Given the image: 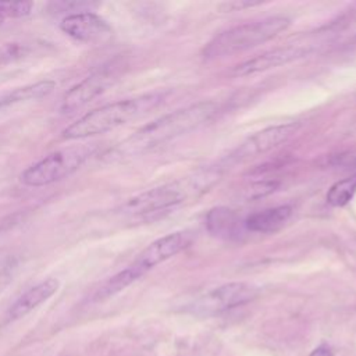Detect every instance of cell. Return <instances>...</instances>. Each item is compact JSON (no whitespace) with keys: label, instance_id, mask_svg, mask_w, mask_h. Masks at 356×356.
I'll return each instance as SVG.
<instances>
[{"label":"cell","instance_id":"cell-24","mask_svg":"<svg viewBox=\"0 0 356 356\" xmlns=\"http://www.w3.org/2000/svg\"><path fill=\"white\" fill-rule=\"evenodd\" d=\"M3 21H4V18H3V17H1V15H0V25H1V24H3Z\"/></svg>","mask_w":356,"mask_h":356},{"label":"cell","instance_id":"cell-13","mask_svg":"<svg viewBox=\"0 0 356 356\" xmlns=\"http://www.w3.org/2000/svg\"><path fill=\"white\" fill-rule=\"evenodd\" d=\"M291 214L292 207L288 204H281L248 216L243 224L252 232H275L289 220Z\"/></svg>","mask_w":356,"mask_h":356},{"label":"cell","instance_id":"cell-12","mask_svg":"<svg viewBox=\"0 0 356 356\" xmlns=\"http://www.w3.org/2000/svg\"><path fill=\"white\" fill-rule=\"evenodd\" d=\"M58 286H60V282L56 278H47L36 284L14 302V305L10 307L7 313V320L14 321L26 316L39 305L50 299L58 291Z\"/></svg>","mask_w":356,"mask_h":356},{"label":"cell","instance_id":"cell-14","mask_svg":"<svg viewBox=\"0 0 356 356\" xmlns=\"http://www.w3.org/2000/svg\"><path fill=\"white\" fill-rule=\"evenodd\" d=\"M239 217L228 207H214L207 213L206 227L213 236L221 239H232L238 236Z\"/></svg>","mask_w":356,"mask_h":356},{"label":"cell","instance_id":"cell-20","mask_svg":"<svg viewBox=\"0 0 356 356\" xmlns=\"http://www.w3.org/2000/svg\"><path fill=\"white\" fill-rule=\"evenodd\" d=\"M277 186H278V184L274 182V181L256 182V184L250 185V186L245 191V197H246V199H257V197L266 196V195L274 192Z\"/></svg>","mask_w":356,"mask_h":356},{"label":"cell","instance_id":"cell-2","mask_svg":"<svg viewBox=\"0 0 356 356\" xmlns=\"http://www.w3.org/2000/svg\"><path fill=\"white\" fill-rule=\"evenodd\" d=\"M220 177V168H200L182 178L129 197L120 206L118 211L128 216L164 211L188 200L197 199L218 182Z\"/></svg>","mask_w":356,"mask_h":356},{"label":"cell","instance_id":"cell-16","mask_svg":"<svg viewBox=\"0 0 356 356\" xmlns=\"http://www.w3.org/2000/svg\"><path fill=\"white\" fill-rule=\"evenodd\" d=\"M54 88H56V82L50 81V79L40 81V82H36V83H31V85H26V86H22V88H17L0 100V107H6V106L17 104V103H21V102L38 100V99L46 97L54 90Z\"/></svg>","mask_w":356,"mask_h":356},{"label":"cell","instance_id":"cell-21","mask_svg":"<svg viewBox=\"0 0 356 356\" xmlns=\"http://www.w3.org/2000/svg\"><path fill=\"white\" fill-rule=\"evenodd\" d=\"M15 263L10 261L0 270V295L6 291V288L11 284L15 274Z\"/></svg>","mask_w":356,"mask_h":356},{"label":"cell","instance_id":"cell-17","mask_svg":"<svg viewBox=\"0 0 356 356\" xmlns=\"http://www.w3.org/2000/svg\"><path fill=\"white\" fill-rule=\"evenodd\" d=\"M356 193V174L337 181L327 192V203L334 207H342L348 204Z\"/></svg>","mask_w":356,"mask_h":356},{"label":"cell","instance_id":"cell-6","mask_svg":"<svg viewBox=\"0 0 356 356\" xmlns=\"http://www.w3.org/2000/svg\"><path fill=\"white\" fill-rule=\"evenodd\" d=\"M259 289L248 282H228L220 285L188 305V310L197 316H216L252 302Z\"/></svg>","mask_w":356,"mask_h":356},{"label":"cell","instance_id":"cell-1","mask_svg":"<svg viewBox=\"0 0 356 356\" xmlns=\"http://www.w3.org/2000/svg\"><path fill=\"white\" fill-rule=\"evenodd\" d=\"M217 110L218 106L214 102H199L161 115L124 140L118 146L117 153L118 156L142 153L170 139L185 135L211 120Z\"/></svg>","mask_w":356,"mask_h":356},{"label":"cell","instance_id":"cell-7","mask_svg":"<svg viewBox=\"0 0 356 356\" xmlns=\"http://www.w3.org/2000/svg\"><path fill=\"white\" fill-rule=\"evenodd\" d=\"M298 128V122H285L267 127L259 132H254L228 156V160L231 163H239L264 154L268 150L280 146L281 143H285L296 134Z\"/></svg>","mask_w":356,"mask_h":356},{"label":"cell","instance_id":"cell-19","mask_svg":"<svg viewBox=\"0 0 356 356\" xmlns=\"http://www.w3.org/2000/svg\"><path fill=\"white\" fill-rule=\"evenodd\" d=\"M33 3L31 1H8V3H0V15L3 18L11 17V18H21L26 17L32 11Z\"/></svg>","mask_w":356,"mask_h":356},{"label":"cell","instance_id":"cell-18","mask_svg":"<svg viewBox=\"0 0 356 356\" xmlns=\"http://www.w3.org/2000/svg\"><path fill=\"white\" fill-rule=\"evenodd\" d=\"M28 54V47L21 43H6L0 46V68L10 65Z\"/></svg>","mask_w":356,"mask_h":356},{"label":"cell","instance_id":"cell-25","mask_svg":"<svg viewBox=\"0 0 356 356\" xmlns=\"http://www.w3.org/2000/svg\"><path fill=\"white\" fill-rule=\"evenodd\" d=\"M355 42H356V36H355Z\"/></svg>","mask_w":356,"mask_h":356},{"label":"cell","instance_id":"cell-4","mask_svg":"<svg viewBox=\"0 0 356 356\" xmlns=\"http://www.w3.org/2000/svg\"><path fill=\"white\" fill-rule=\"evenodd\" d=\"M289 19L284 15H273L263 19L245 22L216 35L203 49L206 60H214L253 49L275 38L285 31Z\"/></svg>","mask_w":356,"mask_h":356},{"label":"cell","instance_id":"cell-23","mask_svg":"<svg viewBox=\"0 0 356 356\" xmlns=\"http://www.w3.org/2000/svg\"><path fill=\"white\" fill-rule=\"evenodd\" d=\"M309 356H332V352L328 346L325 345H320L318 348H316Z\"/></svg>","mask_w":356,"mask_h":356},{"label":"cell","instance_id":"cell-8","mask_svg":"<svg viewBox=\"0 0 356 356\" xmlns=\"http://www.w3.org/2000/svg\"><path fill=\"white\" fill-rule=\"evenodd\" d=\"M115 79V72L111 68H103L93 72L92 75L72 86L64 95L60 103V111L72 113L75 110H79L95 97L102 95L110 85H113Z\"/></svg>","mask_w":356,"mask_h":356},{"label":"cell","instance_id":"cell-3","mask_svg":"<svg viewBox=\"0 0 356 356\" xmlns=\"http://www.w3.org/2000/svg\"><path fill=\"white\" fill-rule=\"evenodd\" d=\"M163 92H152L142 96L104 104L86 113L75 122L68 125L61 132V136L64 139L72 140L106 134L150 113L160 103H163Z\"/></svg>","mask_w":356,"mask_h":356},{"label":"cell","instance_id":"cell-15","mask_svg":"<svg viewBox=\"0 0 356 356\" xmlns=\"http://www.w3.org/2000/svg\"><path fill=\"white\" fill-rule=\"evenodd\" d=\"M145 274L143 270H140L136 264H131L129 267L124 268L122 271L117 273L115 275H113L111 278H108L93 295V300L96 302H102L106 300L117 293H120L121 291H124L127 286H129L131 284H134L138 278H140Z\"/></svg>","mask_w":356,"mask_h":356},{"label":"cell","instance_id":"cell-11","mask_svg":"<svg viewBox=\"0 0 356 356\" xmlns=\"http://www.w3.org/2000/svg\"><path fill=\"white\" fill-rule=\"evenodd\" d=\"M309 49L303 46H285V47H277L268 51H264L253 58H249L241 64H238L234 68V74L239 76L253 75L261 71H267L270 68H275L284 64H288L291 61L299 60L309 54Z\"/></svg>","mask_w":356,"mask_h":356},{"label":"cell","instance_id":"cell-10","mask_svg":"<svg viewBox=\"0 0 356 356\" xmlns=\"http://www.w3.org/2000/svg\"><path fill=\"white\" fill-rule=\"evenodd\" d=\"M192 242V235L188 231H177L167 234L152 242L134 261L140 270L147 273L157 264L171 259L184 250Z\"/></svg>","mask_w":356,"mask_h":356},{"label":"cell","instance_id":"cell-5","mask_svg":"<svg viewBox=\"0 0 356 356\" xmlns=\"http://www.w3.org/2000/svg\"><path fill=\"white\" fill-rule=\"evenodd\" d=\"M95 150V145H75L58 149L29 165L19 175V181L32 188L50 185L76 171Z\"/></svg>","mask_w":356,"mask_h":356},{"label":"cell","instance_id":"cell-9","mask_svg":"<svg viewBox=\"0 0 356 356\" xmlns=\"http://www.w3.org/2000/svg\"><path fill=\"white\" fill-rule=\"evenodd\" d=\"M60 29L82 43H102L111 36L110 25L90 11L67 15L60 22Z\"/></svg>","mask_w":356,"mask_h":356},{"label":"cell","instance_id":"cell-22","mask_svg":"<svg viewBox=\"0 0 356 356\" xmlns=\"http://www.w3.org/2000/svg\"><path fill=\"white\" fill-rule=\"evenodd\" d=\"M261 4V1H245V0H239V1H229V3H222L220 6V8L222 11H241L243 8L248 7H253V6H259Z\"/></svg>","mask_w":356,"mask_h":356}]
</instances>
